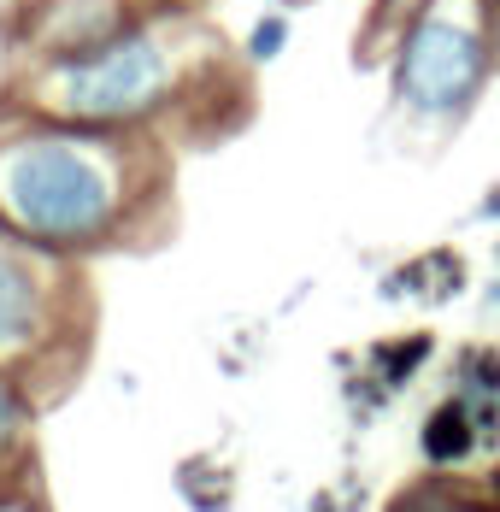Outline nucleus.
I'll use <instances>...</instances> for the list:
<instances>
[{
    "instance_id": "6e6552de",
    "label": "nucleus",
    "mask_w": 500,
    "mask_h": 512,
    "mask_svg": "<svg viewBox=\"0 0 500 512\" xmlns=\"http://www.w3.org/2000/svg\"><path fill=\"white\" fill-rule=\"evenodd\" d=\"M430 354H436V336H430V330H412V336H395V342H371V348H365V365H371V377H377L389 395H400V389L430 365Z\"/></svg>"
},
{
    "instance_id": "dca6fc26",
    "label": "nucleus",
    "mask_w": 500,
    "mask_h": 512,
    "mask_svg": "<svg viewBox=\"0 0 500 512\" xmlns=\"http://www.w3.org/2000/svg\"><path fill=\"white\" fill-rule=\"evenodd\" d=\"M489 495H495V501H500V460L489 465Z\"/></svg>"
},
{
    "instance_id": "9d476101",
    "label": "nucleus",
    "mask_w": 500,
    "mask_h": 512,
    "mask_svg": "<svg viewBox=\"0 0 500 512\" xmlns=\"http://www.w3.org/2000/svg\"><path fill=\"white\" fill-rule=\"evenodd\" d=\"M289 36H295L289 12H259V18L248 24V42H242L248 65H271V59H283V53H289Z\"/></svg>"
},
{
    "instance_id": "f8f14e48",
    "label": "nucleus",
    "mask_w": 500,
    "mask_h": 512,
    "mask_svg": "<svg viewBox=\"0 0 500 512\" xmlns=\"http://www.w3.org/2000/svg\"><path fill=\"white\" fill-rule=\"evenodd\" d=\"M0 512H48L42 501H30L24 489H12V495H0Z\"/></svg>"
},
{
    "instance_id": "4468645a",
    "label": "nucleus",
    "mask_w": 500,
    "mask_h": 512,
    "mask_svg": "<svg viewBox=\"0 0 500 512\" xmlns=\"http://www.w3.org/2000/svg\"><path fill=\"white\" fill-rule=\"evenodd\" d=\"M483 12H489V30H495V48H500V0H483Z\"/></svg>"
},
{
    "instance_id": "1a4fd4ad",
    "label": "nucleus",
    "mask_w": 500,
    "mask_h": 512,
    "mask_svg": "<svg viewBox=\"0 0 500 512\" xmlns=\"http://www.w3.org/2000/svg\"><path fill=\"white\" fill-rule=\"evenodd\" d=\"M453 389L471 401H500V348L495 342H465L453 354Z\"/></svg>"
},
{
    "instance_id": "ddd939ff",
    "label": "nucleus",
    "mask_w": 500,
    "mask_h": 512,
    "mask_svg": "<svg viewBox=\"0 0 500 512\" xmlns=\"http://www.w3.org/2000/svg\"><path fill=\"white\" fill-rule=\"evenodd\" d=\"M477 218H483V224H500V183L483 195V201H477Z\"/></svg>"
},
{
    "instance_id": "0eeeda50",
    "label": "nucleus",
    "mask_w": 500,
    "mask_h": 512,
    "mask_svg": "<svg viewBox=\"0 0 500 512\" xmlns=\"http://www.w3.org/2000/svg\"><path fill=\"white\" fill-rule=\"evenodd\" d=\"M383 512H500V501L489 495V489H465V483L448 477V471H430V477L406 483Z\"/></svg>"
},
{
    "instance_id": "20e7f679",
    "label": "nucleus",
    "mask_w": 500,
    "mask_h": 512,
    "mask_svg": "<svg viewBox=\"0 0 500 512\" xmlns=\"http://www.w3.org/2000/svg\"><path fill=\"white\" fill-rule=\"evenodd\" d=\"M59 265L48 248L0 236V365H36L59 336Z\"/></svg>"
},
{
    "instance_id": "f257e3e1",
    "label": "nucleus",
    "mask_w": 500,
    "mask_h": 512,
    "mask_svg": "<svg viewBox=\"0 0 500 512\" xmlns=\"http://www.w3.org/2000/svg\"><path fill=\"white\" fill-rule=\"evenodd\" d=\"M142 201L130 130L36 118L0 136V236L48 254H89L124 236Z\"/></svg>"
},
{
    "instance_id": "7ed1b4c3",
    "label": "nucleus",
    "mask_w": 500,
    "mask_h": 512,
    "mask_svg": "<svg viewBox=\"0 0 500 512\" xmlns=\"http://www.w3.org/2000/svg\"><path fill=\"white\" fill-rule=\"evenodd\" d=\"M500 71V48L483 0H418L389 48L395 112L424 136H453Z\"/></svg>"
},
{
    "instance_id": "39448f33",
    "label": "nucleus",
    "mask_w": 500,
    "mask_h": 512,
    "mask_svg": "<svg viewBox=\"0 0 500 512\" xmlns=\"http://www.w3.org/2000/svg\"><path fill=\"white\" fill-rule=\"evenodd\" d=\"M418 454H424L430 471H459L471 454H483L471 401H465L459 389H448V401H436V407L424 412V424H418Z\"/></svg>"
},
{
    "instance_id": "2eb2a0df",
    "label": "nucleus",
    "mask_w": 500,
    "mask_h": 512,
    "mask_svg": "<svg viewBox=\"0 0 500 512\" xmlns=\"http://www.w3.org/2000/svg\"><path fill=\"white\" fill-rule=\"evenodd\" d=\"M483 307H489V312H500V277L489 283V289H483Z\"/></svg>"
},
{
    "instance_id": "f03ea898",
    "label": "nucleus",
    "mask_w": 500,
    "mask_h": 512,
    "mask_svg": "<svg viewBox=\"0 0 500 512\" xmlns=\"http://www.w3.org/2000/svg\"><path fill=\"white\" fill-rule=\"evenodd\" d=\"M183 89V53L153 24H118L95 48L42 59L30 95L42 118L89 124V130H136L159 118Z\"/></svg>"
},
{
    "instance_id": "423d86ee",
    "label": "nucleus",
    "mask_w": 500,
    "mask_h": 512,
    "mask_svg": "<svg viewBox=\"0 0 500 512\" xmlns=\"http://www.w3.org/2000/svg\"><path fill=\"white\" fill-rule=\"evenodd\" d=\"M377 295H383V301H412V295H418V301H430V307H448V301L465 295V259L453 254V248L406 259V265H395V271L377 283Z\"/></svg>"
},
{
    "instance_id": "9b49d317",
    "label": "nucleus",
    "mask_w": 500,
    "mask_h": 512,
    "mask_svg": "<svg viewBox=\"0 0 500 512\" xmlns=\"http://www.w3.org/2000/svg\"><path fill=\"white\" fill-rule=\"evenodd\" d=\"M30 430V395H24V377H12L0 365V454H12Z\"/></svg>"
}]
</instances>
